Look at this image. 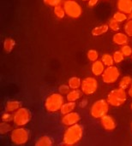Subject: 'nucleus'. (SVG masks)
<instances>
[{"label":"nucleus","mask_w":132,"mask_h":146,"mask_svg":"<svg viewBox=\"0 0 132 146\" xmlns=\"http://www.w3.org/2000/svg\"><path fill=\"white\" fill-rule=\"evenodd\" d=\"M84 129L80 124H75L73 126L68 127L64 131L63 135V142L64 145L73 146L81 141L83 137Z\"/></svg>","instance_id":"f257e3e1"},{"label":"nucleus","mask_w":132,"mask_h":146,"mask_svg":"<svg viewBox=\"0 0 132 146\" xmlns=\"http://www.w3.org/2000/svg\"><path fill=\"white\" fill-rule=\"evenodd\" d=\"M64 104V98L62 94L52 93L49 95L45 101L46 110L49 113H56L60 111L63 104Z\"/></svg>","instance_id":"f03ea898"},{"label":"nucleus","mask_w":132,"mask_h":146,"mask_svg":"<svg viewBox=\"0 0 132 146\" xmlns=\"http://www.w3.org/2000/svg\"><path fill=\"white\" fill-rule=\"evenodd\" d=\"M108 104L113 107H119L123 105L127 100V92L125 89L116 88L109 92L107 98Z\"/></svg>","instance_id":"7ed1b4c3"},{"label":"nucleus","mask_w":132,"mask_h":146,"mask_svg":"<svg viewBox=\"0 0 132 146\" xmlns=\"http://www.w3.org/2000/svg\"><path fill=\"white\" fill-rule=\"evenodd\" d=\"M30 133L27 128L19 127L10 132V140L15 145H24L29 140Z\"/></svg>","instance_id":"20e7f679"},{"label":"nucleus","mask_w":132,"mask_h":146,"mask_svg":"<svg viewBox=\"0 0 132 146\" xmlns=\"http://www.w3.org/2000/svg\"><path fill=\"white\" fill-rule=\"evenodd\" d=\"M109 104L107 100L100 99L94 102L90 109V115L94 119H101L103 116L107 115L109 110Z\"/></svg>","instance_id":"39448f33"},{"label":"nucleus","mask_w":132,"mask_h":146,"mask_svg":"<svg viewBox=\"0 0 132 146\" xmlns=\"http://www.w3.org/2000/svg\"><path fill=\"white\" fill-rule=\"evenodd\" d=\"M31 120V113L27 108L21 107L13 114V122L17 127L27 125Z\"/></svg>","instance_id":"423d86ee"},{"label":"nucleus","mask_w":132,"mask_h":146,"mask_svg":"<svg viewBox=\"0 0 132 146\" xmlns=\"http://www.w3.org/2000/svg\"><path fill=\"white\" fill-rule=\"evenodd\" d=\"M63 7L65 10L66 15H68L70 18H78L81 16L82 13L81 5L75 0H66L64 3Z\"/></svg>","instance_id":"0eeeda50"},{"label":"nucleus","mask_w":132,"mask_h":146,"mask_svg":"<svg viewBox=\"0 0 132 146\" xmlns=\"http://www.w3.org/2000/svg\"><path fill=\"white\" fill-rule=\"evenodd\" d=\"M101 76H102V80L104 83L113 84V83L117 82V80H119V78L120 76V72L117 67L110 66L105 69V71Z\"/></svg>","instance_id":"6e6552de"},{"label":"nucleus","mask_w":132,"mask_h":146,"mask_svg":"<svg viewBox=\"0 0 132 146\" xmlns=\"http://www.w3.org/2000/svg\"><path fill=\"white\" fill-rule=\"evenodd\" d=\"M98 81L94 77H87L82 81L81 91L86 95L94 94L98 89Z\"/></svg>","instance_id":"1a4fd4ad"},{"label":"nucleus","mask_w":132,"mask_h":146,"mask_svg":"<svg viewBox=\"0 0 132 146\" xmlns=\"http://www.w3.org/2000/svg\"><path fill=\"white\" fill-rule=\"evenodd\" d=\"M81 120V116L77 112H71L66 115H64V116L62 117V123L64 126L67 127H70L73 126L75 124H77L79 122V121Z\"/></svg>","instance_id":"9d476101"},{"label":"nucleus","mask_w":132,"mask_h":146,"mask_svg":"<svg viewBox=\"0 0 132 146\" xmlns=\"http://www.w3.org/2000/svg\"><path fill=\"white\" fill-rule=\"evenodd\" d=\"M101 127L107 131H113L116 128V121L111 115H106L101 119Z\"/></svg>","instance_id":"9b49d317"},{"label":"nucleus","mask_w":132,"mask_h":146,"mask_svg":"<svg viewBox=\"0 0 132 146\" xmlns=\"http://www.w3.org/2000/svg\"><path fill=\"white\" fill-rule=\"evenodd\" d=\"M117 7L119 11L129 14L132 12V0H118Z\"/></svg>","instance_id":"f8f14e48"},{"label":"nucleus","mask_w":132,"mask_h":146,"mask_svg":"<svg viewBox=\"0 0 132 146\" xmlns=\"http://www.w3.org/2000/svg\"><path fill=\"white\" fill-rule=\"evenodd\" d=\"M92 73L95 76H100V75H102L106 68H105V65L104 63L102 62V61L101 60H97L95 62H93L92 64Z\"/></svg>","instance_id":"ddd939ff"},{"label":"nucleus","mask_w":132,"mask_h":146,"mask_svg":"<svg viewBox=\"0 0 132 146\" xmlns=\"http://www.w3.org/2000/svg\"><path fill=\"white\" fill-rule=\"evenodd\" d=\"M113 41L114 42V44H116L118 45L127 44L128 35L126 33H117L114 34V36L113 38Z\"/></svg>","instance_id":"4468645a"},{"label":"nucleus","mask_w":132,"mask_h":146,"mask_svg":"<svg viewBox=\"0 0 132 146\" xmlns=\"http://www.w3.org/2000/svg\"><path fill=\"white\" fill-rule=\"evenodd\" d=\"M20 108H21V103L16 100L9 101L5 104V110L6 112H9V113H13V112L15 113Z\"/></svg>","instance_id":"2eb2a0df"},{"label":"nucleus","mask_w":132,"mask_h":146,"mask_svg":"<svg viewBox=\"0 0 132 146\" xmlns=\"http://www.w3.org/2000/svg\"><path fill=\"white\" fill-rule=\"evenodd\" d=\"M82 92L76 89V90H71L67 95H66V98L68 100V102H74L76 103L77 100H79L82 97Z\"/></svg>","instance_id":"dca6fc26"},{"label":"nucleus","mask_w":132,"mask_h":146,"mask_svg":"<svg viewBox=\"0 0 132 146\" xmlns=\"http://www.w3.org/2000/svg\"><path fill=\"white\" fill-rule=\"evenodd\" d=\"M76 103L74 102H67V103H64L60 110V112L62 115H66V114H69V113H71L74 111V110L76 109Z\"/></svg>","instance_id":"f3484780"},{"label":"nucleus","mask_w":132,"mask_h":146,"mask_svg":"<svg viewBox=\"0 0 132 146\" xmlns=\"http://www.w3.org/2000/svg\"><path fill=\"white\" fill-rule=\"evenodd\" d=\"M34 146H53V142L49 136H42L37 139Z\"/></svg>","instance_id":"a211bd4d"},{"label":"nucleus","mask_w":132,"mask_h":146,"mask_svg":"<svg viewBox=\"0 0 132 146\" xmlns=\"http://www.w3.org/2000/svg\"><path fill=\"white\" fill-rule=\"evenodd\" d=\"M109 29L108 25L104 24V25H101L98 27H95L93 30H92V34L94 36H101L104 33H106Z\"/></svg>","instance_id":"6ab92c4d"},{"label":"nucleus","mask_w":132,"mask_h":146,"mask_svg":"<svg viewBox=\"0 0 132 146\" xmlns=\"http://www.w3.org/2000/svg\"><path fill=\"white\" fill-rule=\"evenodd\" d=\"M68 85L70 87V89H72V90L79 89L82 86V80L78 77H71L69 80Z\"/></svg>","instance_id":"aec40b11"},{"label":"nucleus","mask_w":132,"mask_h":146,"mask_svg":"<svg viewBox=\"0 0 132 146\" xmlns=\"http://www.w3.org/2000/svg\"><path fill=\"white\" fill-rule=\"evenodd\" d=\"M132 84V78L131 76H124L119 81V87L122 89H129Z\"/></svg>","instance_id":"412c9836"},{"label":"nucleus","mask_w":132,"mask_h":146,"mask_svg":"<svg viewBox=\"0 0 132 146\" xmlns=\"http://www.w3.org/2000/svg\"><path fill=\"white\" fill-rule=\"evenodd\" d=\"M101 61L104 63L105 66L107 67H110V66H113L114 63V60H113V56L108 53H105L103 54V56H101Z\"/></svg>","instance_id":"4be33fe9"},{"label":"nucleus","mask_w":132,"mask_h":146,"mask_svg":"<svg viewBox=\"0 0 132 146\" xmlns=\"http://www.w3.org/2000/svg\"><path fill=\"white\" fill-rule=\"evenodd\" d=\"M15 40L12 38H6L3 43V49L5 52H10L15 47Z\"/></svg>","instance_id":"5701e85b"},{"label":"nucleus","mask_w":132,"mask_h":146,"mask_svg":"<svg viewBox=\"0 0 132 146\" xmlns=\"http://www.w3.org/2000/svg\"><path fill=\"white\" fill-rule=\"evenodd\" d=\"M113 19L116 20L118 22H124L126 20H128V15L124 13V12H121V11H117L114 15H113Z\"/></svg>","instance_id":"b1692460"},{"label":"nucleus","mask_w":132,"mask_h":146,"mask_svg":"<svg viewBox=\"0 0 132 146\" xmlns=\"http://www.w3.org/2000/svg\"><path fill=\"white\" fill-rule=\"evenodd\" d=\"M53 12L55 14V15L59 18V19H62L65 16V10L64 9V7H62L61 5H58V6H56L54 7V9H53Z\"/></svg>","instance_id":"393cba45"},{"label":"nucleus","mask_w":132,"mask_h":146,"mask_svg":"<svg viewBox=\"0 0 132 146\" xmlns=\"http://www.w3.org/2000/svg\"><path fill=\"white\" fill-rule=\"evenodd\" d=\"M113 60H114V62H115V63H120V62H122L124 61L125 57V56H124V54L122 53L121 50H117V51H115V52L113 53Z\"/></svg>","instance_id":"a878e982"},{"label":"nucleus","mask_w":132,"mask_h":146,"mask_svg":"<svg viewBox=\"0 0 132 146\" xmlns=\"http://www.w3.org/2000/svg\"><path fill=\"white\" fill-rule=\"evenodd\" d=\"M108 27H109V29H111L112 31L113 32H117L119 30V22H118L116 20H114L113 18L110 19L109 21H108Z\"/></svg>","instance_id":"bb28decb"},{"label":"nucleus","mask_w":132,"mask_h":146,"mask_svg":"<svg viewBox=\"0 0 132 146\" xmlns=\"http://www.w3.org/2000/svg\"><path fill=\"white\" fill-rule=\"evenodd\" d=\"M88 58L91 62H95L99 58V53L95 50H89L88 51Z\"/></svg>","instance_id":"cd10ccee"},{"label":"nucleus","mask_w":132,"mask_h":146,"mask_svg":"<svg viewBox=\"0 0 132 146\" xmlns=\"http://www.w3.org/2000/svg\"><path fill=\"white\" fill-rule=\"evenodd\" d=\"M11 130V127L9 124V122H3L2 121V123L0 124V133L1 134H6L9 132H10Z\"/></svg>","instance_id":"c85d7f7f"},{"label":"nucleus","mask_w":132,"mask_h":146,"mask_svg":"<svg viewBox=\"0 0 132 146\" xmlns=\"http://www.w3.org/2000/svg\"><path fill=\"white\" fill-rule=\"evenodd\" d=\"M120 50L122 51V53L124 54L125 56H132V48L130 45H128V44L122 45Z\"/></svg>","instance_id":"c756f323"},{"label":"nucleus","mask_w":132,"mask_h":146,"mask_svg":"<svg viewBox=\"0 0 132 146\" xmlns=\"http://www.w3.org/2000/svg\"><path fill=\"white\" fill-rule=\"evenodd\" d=\"M125 32L129 37H132V20L126 21L125 25Z\"/></svg>","instance_id":"7c9ffc66"},{"label":"nucleus","mask_w":132,"mask_h":146,"mask_svg":"<svg viewBox=\"0 0 132 146\" xmlns=\"http://www.w3.org/2000/svg\"><path fill=\"white\" fill-rule=\"evenodd\" d=\"M70 92V87L69 86V85H62L59 86L58 88V92L62 95H67L69 92Z\"/></svg>","instance_id":"2f4dec72"},{"label":"nucleus","mask_w":132,"mask_h":146,"mask_svg":"<svg viewBox=\"0 0 132 146\" xmlns=\"http://www.w3.org/2000/svg\"><path fill=\"white\" fill-rule=\"evenodd\" d=\"M13 121V114L9 112H5L2 115V121L3 122H9Z\"/></svg>","instance_id":"473e14b6"},{"label":"nucleus","mask_w":132,"mask_h":146,"mask_svg":"<svg viewBox=\"0 0 132 146\" xmlns=\"http://www.w3.org/2000/svg\"><path fill=\"white\" fill-rule=\"evenodd\" d=\"M44 3L48 6L56 7V6H58L61 4L62 0H44Z\"/></svg>","instance_id":"72a5a7b5"},{"label":"nucleus","mask_w":132,"mask_h":146,"mask_svg":"<svg viewBox=\"0 0 132 146\" xmlns=\"http://www.w3.org/2000/svg\"><path fill=\"white\" fill-rule=\"evenodd\" d=\"M98 2H99V0H88V7L93 8L98 3Z\"/></svg>","instance_id":"f704fd0d"},{"label":"nucleus","mask_w":132,"mask_h":146,"mask_svg":"<svg viewBox=\"0 0 132 146\" xmlns=\"http://www.w3.org/2000/svg\"><path fill=\"white\" fill-rule=\"evenodd\" d=\"M87 104H88L87 100H82V101L80 103V107H81V108H85V107L87 106Z\"/></svg>","instance_id":"c9c22d12"},{"label":"nucleus","mask_w":132,"mask_h":146,"mask_svg":"<svg viewBox=\"0 0 132 146\" xmlns=\"http://www.w3.org/2000/svg\"><path fill=\"white\" fill-rule=\"evenodd\" d=\"M128 95L132 98V84L131 85V86L129 87V89H128Z\"/></svg>","instance_id":"e433bc0d"},{"label":"nucleus","mask_w":132,"mask_h":146,"mask_svg":"<svg viewBox=\"0 0 132 146\" xmlns=\"http://www.w3.org/2000/svg\"><path fill=\"white\" fill-rule=\"evenodd\" d=\"M128 20H132V12L128 14Z\"/></svg>","instance_id":"4c0bfd02"},{"label":"nucleus","mask_w":132,"mask_h":146,"mask_svg":"<svg viewBox=\"0 0 132 146\" xmlns=\"http://www.w3.org/2000/svg\"><path fill=\"white\" fill-rule=\"evenodd\" d=\"M82 1H84V2H87V1H88V0H82Z\"/></svg>","instance_id":"58836bf2"},{"label":"nucleus","mask_w":132,"mask_h":146,"mask_svg":"<svg viewBox=\"0 0 132 146\" xmlns=\"http://www.w3.org/2000/svg\"><path fill=\"white\" fill-rule=\"evenodd\" d=\"M131 110H132V103H131Z\"/></svg>","instance_id":"ea45409f"},{"label":"nucleus","mask_w":132,"mask_h":146,"mask_svg":"<svg viewBox=\"0 0 132 146\" xmlns=\"http://www.w3.org/2000/svg\"><path fill=\"white\" fill-rule=\"evenodd\" d=\"M64 146H70V145H64Z\"/></svg>","instance_id":"a19ab883"},{"label":"nucleus","mask_w":132,"mask_h":146,"mask_svg":"<svg viewBox=\"0 0 132 146\" xmlns=\"http://www.w3.org/2000/svg\"><path fill=\"white\" fill-rule=\"evenodd\" d=\"M131 129H132V125H131Z\"/></svg>","instance_id":"79ce46f5"},{"label":"nucleus","mask_w":132,"mask_h":146,"mask_svg":"<svg viewBox=\"0 0 132 146\" xmlns=\"http://www.w3.org/2000/svg\"></svg>","instance_id":"37998d69"}]
</instances>
